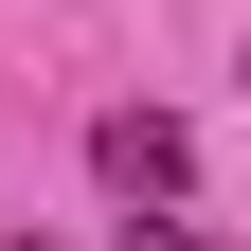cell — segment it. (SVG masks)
<instances>
[{"mask_svg": "<svg viewBox=\"0 0 251 251\" xmlns=\"http://www.w3.org/2000/svg\"><path fill=\"white\" fill-rule=\"evenodd\" d=\"M90 162H108L126 198H179V179H198V144H179L162 108H108V126H90Z\"/></svg>", "mask_w": 251, "mask_h": 251, "instance_id": "obj_1", "label": "cell"}, {"mask_svg": "<svg viewBox=\"0 0 251 251\" xmlns=\"http://www.w3.org/2000/svg\"><path fill=\"white\" fill-rule=\"evenodd\" d=\"M126 251H215V233H126Z\"/></svg>", "mask_w": 251, "mask_h": 251, "instance_id": "obj_2", "label": "cell"}]
</instances>
